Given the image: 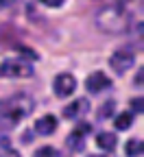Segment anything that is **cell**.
Instances as JSON below:
<instances>
[{"label": "cell", "mask_w": 144, "mask_h": 157, "mask_svg": "<svg viewBox=\"0 0 144 157\" xmlns=\"http://www.w3.org/2000/svg\"><path fill=\"white\" fill-rule=\"evenodd\" d=\"M35 101L29 94H13L0 101V122L5 124H18L22 122L29 113H33Z\"/></svg>", "instance_id": "cell-1"}, {"label": "cell", "mask_w": 144, "mask_h": 157, "mask_svg": "<svg viewBox=\"0 0 144 157\" xmlns=\"http://www.w3.org/2000/svg\"><path fill=\"white\" fill-rule=\"evenodd\" d=\"M96 24L100 31H105L109 35H120L125 33L131 24V15L125 7L120 5H109V7H103L96 13Z\"/></svg>", "instance_id": "cell-2"}, {"label": "cell", "mask_w": 144, "mask_h": 157, "mask_svg": "<svg viewBox=\"0 0 144 157\" xmlns=\"http://www.w3.org/2000/svg\"><path fill=\"white\" fill-rule=\"evenodd\" d=\"M33 74H35L33 66L29 61H22V59H7L0 63V76L2 78H29Z\"/></svg>", "instance_id": "cell-3"}, {"label": "cell", "mask_w": 144, "mask_h": 157, "mask_svg": "<svg viewBox=\"0 0 144 157\" xmlns=\"http://www.w3.org/2000/svg\"><path fill=\"white\" fill-rule=\"evenodd\" d=\"M109 66L116 74H125L131 66H133V52L129 48H122V50H116L109 59Z\"/></svg>", "instance_id": "cell-4"}, {"label": "cell", "mask_w": 144, "mask_h": 157, "mask_svg": "<svg viewBox=\"0 0 144 157\" xmlns=\"http://www.w3.org/2000/svg\"><path fill=\"white\" fill-rule=\"evenodd\" d=\"M53 90L57 96H70L74 90H76V78L70 74V72H61L55 76V81H53Z\"/></svg>", "instance_id": "cell-5"}, {"label": "cell", "mask_w": 144, "mask_h": 157, "mask_svg": "<svg viewBox=\"0 0 144 157\" xmlns=\"http://www.w3.org/2000/svg\"><path fill=\"white\" fill-rule=\"evenodd\" d=\"M88 111H90V101L88 98H76L68 107H64V118H68V120H81Z\"/></svg>", "instance_id": "cell-6"}, {"label": "cell", "mask_w": 144, "mask_h": 157, "mask_svg": "<svg viewBox=\"0 0 144 157\" xmlns=\"http://www.w3.org/2000/svg\"><path fill=\"white\" fill-rule=\"evenodd\" d=\"M109 85H111V81L105 76V72H92L85 78V90L90 94H100L103 90H107Z\"/></svg>", "instance_id": "cell-7"}, {"label": "cell", "mask_w": 144, "mask_h": 157, "mask_svg": "<svg viewBox=\"0 0 144 157\" xmlns=\"http://www.w3.org/2000/svg\"><path fill=\"white\" fill-rule=\"evenodd\" d=\"M55 129H57V118L53 113L42 116V118H37V120H35V131L39 135H53Z\"/></svg>", "instance_id": "cell-8"}, {"label": "cell", "mask_w": 144, "mask_h": 157, "mask_svg": "<svg viewBox=\"0 0 144 157\" xmlns=\"http://www.w3.org/2000/svg\"><path fill=\"white\" fill-rule=\"evenodd\" d=\"M96 144H98V148H103V151H114L116 144H118V137H116V133L103 131V133L96 135Z\"/></svg>", "instance_id": "cell-9"}, {"label": "cell", "mask_w": 144, "mask_h": 157, "mask_svg": "<svg viewBox=\"0 0 144 157\" xmlns=\"http://www.w3.org/2000/svg\"><path fill=\"white\" fill-rule=\"evenodd\" d=\"M66 144H68V148H72L74 153H81V151L85 148V137H83V135H79L76 131H72V133L68 135Z\"/></svg>", "instance_id": "cell-10"}, {"label": "cell", "mask_w": 144, "mask_h": 157, "mask_svg": "<svg viewBox=\"0 0 144 157\" xmlns=\"http://www.w3.org/2000/svg\"><path fill=\"white\" fill-rule=\"evenodd\" d=\"M131 122H133V113H131V111H122V113H118V116H116L114 127H116L118 131H125V129H129V127H131Z\"/></svg>", "instance_id": "cell-11"}, {"label": "cell", "mask_w": 144, "mask_h": 157, "mask_svg": "<svg viewBox=\"0 0 144 157\" xmlns=\"http://www.w3.org/2000/svg\"><path fill=\"white\" fill-rule=\"evenodd\" d=\"M125 153H127V157H138L142 153V140H129Z\"/></svg>", "instance_id": "cell-12"}, {"label": "cell", "mask_w": 144, "mask_h": 157, "mask_svg": "<svg viewBox=\"0 0 144 157\" xmlns=\"http://www.w3.org/2000/svg\"><path fill=\"white\" fill-rule=\"evenodd\" d=\"M33 157H59V153H57V148H53V146H42V148H37V151L33 153Z\"/></svg>", "instance_id": "cell-13"}, {"label": "cell", "mask_w": 144, "mask_h": 157, "mask_svg": "<svg viewBox=\"0 0 144 157\" xmlns=\"http://www.w3.org/2000/svg\"><path fill=\"white\" fill-rule=\"evenodd\" d=\"M111 113H114V101H107L105 105L100 107V118H111Z\"/></svg>", "instance_id": "cell-14"}, {"label": "cell", "mask_w": 144, "mask_h": 157, "mask_svg": "<svg viewBox=\"0 0 144 157\" xmlns=\"http://www.w3.org/2000/svg\"><path fill=\"white\" fill-rule=\"evenodd\" d=\"M74 131H76V133H79V135H83V137H85V135H88V133H90V131H92V127H90V122H79V124H76V129H74Z\"/></svg>", "instance_id": "cell-15"}, {"label": "cell", "mask_w": 144, "mask_h": 157, "mask_svg": "<svg viewBox=\"0 0 144 157\" xmlns=\"http://www.w3.org/2000/svg\"><path fill=\"white\" fill-rule=\"evenodd\" d=\"M131 109H133L135 113H142V109H144V103H142V98H133V101H131Z\"/></svg>", "instance_id": "cell-16"}, {"label": "cell", "mask_w": 144, "mask_h": 157, "mask_svg": "<svg viewBox=\"0 0 144 157\" xmlns=\"http://www.w3.org/2000/svg\"><path fill=\"white\" fill-rule=\"evenodd\" d=\"M39 2H44L46 7H61V5H64V0H39Z\"/></svg>", "instance_id": "cell-17"}, {"label": "cell", "mask_w": 144, "mask_h": 157, "mask_svg": "<svg viewBox=\"0 0 144 157\" xmlns=\"http://www.w3.org/2000/svg\"><path fill=\"white\" fill-rule=\"evenodd\" d=\"M2 157H20V153L13 151V148H5V155H2Z\"/></svg>", "instance_id": "cell-18"}, {"label": "cell", "mask_w": 144, "mask_h": 157, "mask_svg": "<svg viewBox=\"0 0 144 157\" xmlns=\"http://www.w3.org/2000/svg\"><path fill=\"white\" fill-rule=\"evenodd\" d=\"M142 76H144V70L140 68V72H138V76H135V85H142Z\"/></svg>", "instance_id": "cell-19"}, {"label": "cell", "mask_w": 144, "mask_h": 157, "mask_svg": "<svg viewBox=\"0 0 144 157\" xmlns=\"http://www.w3.org/2000/svg\"><path fill=\"white\" fill-rule=\"evenodd\" d=\"M11 5V0H0V7H9Z\"/></svg>", "instance_id": "cell-20"}, {"label": "cell", "mask_w": 144, "mask_h": 157, "mask_svg": "<svg viewBox=\"0 0 144 157\" xmlns=\"http://www.w3.org/2000/svg\"><path fill=\"white\" fill-rule=\"evenodd\" d=\"M88 157H105V155H88Z\"/></svg>", "instance_id": "cell-21"}]
</instances>
